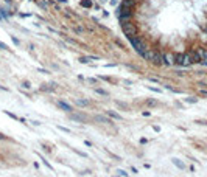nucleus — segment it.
Segmentation results:
<instances>
[{
    "label": "nucleus",
    "instance_id": "1",
    "mask_svg": "<svg viewBox=\"0 0 207 177\" xmlns=\"http://www.w3.org/2000/svg\"><path fill=\"white\" fill-rule=\"evenodd\" d=\"M122 30H123V33H125V36H126L128 39L137 36V25H136L133 20L122 22Z\"/></svg>",
    "mask_w": 207,
    "mask_h": 177
},
{
    "label": "nucleus",
    "instance_id": "2",
    "mask_svg": "<svg viewBox=\"0 0 207 177\" xmlns=\"http://www.w3.org/2000/svg\"><path fill=\"white\" fill-rule=\"evenodd\" d=\"M133 17H134V8H129V6L120 5V9H119V19H120V23H122V22H128V20H133Z\"/></svg>",
    "mask_w": 207,
    "mask_h": 177
},
{
    "label": "nucleus",
    "instance_id": "3",
    "mask_svg": "<svg viewBox=\"0 0 207 177\" xmlns=\"http://www.w3.org/2000/svg\"><path fill=\"white\" fill-rule=\"evenodd\" d=\"M176 64L181 67H188L191 65V59H190V54L187 53H178L176 54Z\"/></svg>",
    "mask_w": 207,
    "mask_h": 177
},
{
    "label": "nucleus",
    "instance_id": "4",
    "mask_svg": "<svg viewBox=\"0 0 207 177\" xmlns=\"http://www.w3.org/2000/svg\"><path fill=\"white\" fill-rule=\"evenodd\" d=\"M164 64L165 65H174L176 64V54L174 53H164Z\"/></svg>",
    "mask_w": 207,
    "mask_h": 177
},
{
    "label": "nucleus",
    "instance_id": "5",
    "mask_svg": "<svg viewBox=\"0 0 207 177\" xmlns=\"http://www.w3.org/2000/svg\"><path fill=\"white\" fill-rule=\"evenodd\" d=\"M151 62L156 65H164V53H160L159 50H154V56Z\"/></svg>",
    "mask_w": 207,
    "mask_h": 177
},
{
    "label": "nucleus",
    "instance_id": "6",
    "mask_svg": "<svg viewBox=\"0 0 207 177\" xmlns=\"http://www.w3.org/2000/svg\"><path fill=\"white\" fill-rule=\"evenodd\" d=\"M188 54H190L191 64H201V56H199L198 50H190V51H188Z\"/></svg>",
    "mask_w": 207,
    "mask_h": 177
},
{
    "label": "nucleus",
    "instance_id": "7",
    "mask_svg": "<svg viewBox=\"0 0 207 177\" xmlns=\"http://www.w3.org/2000/svg\"><path fill=\"white\" fill-rule=\"evenodd\" d=\"M137 2H139V0H122V5H123V6H129V8H134V9H136Z\"/></svg>",
    "mask_w": 207,
    "mask_h": 177
},
{
    "label": "nucleus",
    "instance_id": "8",
    "mask_svg": "<svg viewBox=\"0 0 207 177\" xmlns=\"http://www.w3.org/2000/svg\"><path fill=\"white\" fill-rule=\"evenodd\" d=\"M59 107H61V109H64V111H67V112H70V111H72V107H70L66 101H59Z\"/></svg>",
    "mask_w": 207,
    "mask_h": 177
},
{
    "label": "nucleus",
    "instance_id": "9",
    "mask_svg": "<svg viewBox=\"0 0 207 177\" xmlns=\"http://www.w3.org/2000/svg\"><path fill=\"white\" fill-rule=\"evenodd\" d=\"M108 115L112 117V118H115V120H122V115H119L117 112H114V111H108Z\"/></svg>",
    "mask_w": 207,
    "mask_h": 177
},
{
    "label": "nucleus",
    "instance_id": "10",
    "mask_svg": "<svg viewBox=\"0 0 207 177\" xmlns=\"http://www.w3.org/2000/svg\"><path fill=\"white\" fill-rule=\"evenodd\" d=\"M81 6H87V8H90V6H92V2H90V0H83V2H81Z\"/></svg>",
    "mask_w": 207,
    "mask_h": 177
},
{
    "label": "nucleus",
    "instance_id": "11",
    "mask_svg": "<svg viewBox=\"0 0 207 177\" xmlns=\"http://www.w3.org/2000/svg\"><path fill=\"white\" fill-rule=\"evenodd\" d=\"M97 61V58H90V56H87V58H81V62H90V61Z\"/></svg>",
    "mask_w": 207,
    "mask_h": 177
},
{
    "label": "nucleus",
    "instance_id": "12",
    "mask_svg": "<svg viewBox=\"0 0 207 177\" xmlns=\"http://www.w3.org/2000/svg\"><path fill=\"white\" fill-rule=\"evenodd\" d=\"M97 90V93H100V95H108V92H105L103 89H95Z\"/></svg>",
    "mask_w": 207,
    "mask_h": 177
},
{
    "label": "nucleus",
    "instance_id": "13",
    "mask_svg": "<svg viewBox=\"0 0 207 177\" xmlns=\"http://www.w3.org/2000/svg\"><path fill=\"white\" fill-rule=\"evenodd\" d=\"M173 162H174V163H176V165H178V166H179V168H184V165H182V163H181V162H179V160H176V158H174V160H173Z\"/></svg>",
    "mask_w": 207,
    "mask_h": 177
},
{
    "label": "nucleus",
    "instance_id": "14",
    "mask_svg": "<svg viewBox=\"0 0 207 177\" xmlns=\"http://www.w3.org/2000/svg\"><path fill=\"white\" fill-rule=\"evenodd\" d=\"M76 103H78L80 106H87V101H83V100H78Z\"/></svg>",
    "mask_w": 207,
    "mask_h": 177
},
{
    "label": "nucleus",
    "instance_id": "15",
    "mask_svg": "<svg viewBox=\"0 0 207 177\" xmlns=\"http://www.w3.org/2000/svg\"><path fill=\"white\" fill-rule=\"evenodd\" d=\"M22 86H23L25 89H30V87H31V86H30V83H28V81H25V83H23Z\"/></svg>",
    "mask_w": 207,
    "mask_h": 177
},
{
    "label": "nucleus",
    "instance_id": "16",
    "mask_svg": "<svg viewBox=\"0 0 207 177\" xmlns=\"http://www.w3.org/2000/svg\"><path fill=\"white\" fill-rule=\"evenodd\" d=\"M0 48H3V50H9V48H8V47L3 44V42H0Z\"/></svg>",
    "mask_w": 207,
    "mask_h": 177
}]
</instances>
